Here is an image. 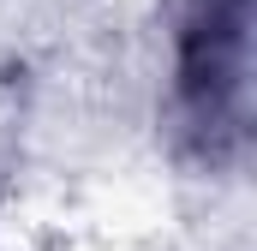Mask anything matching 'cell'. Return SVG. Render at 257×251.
<instances>
[{"label": "cell", "instance_id": "cell-1", "mask_svg": "<svg viewBox=\"0 0 257 251\" xmlns=\"http://www.w3.org/2000/svg\"><path fill=\"white\" fill-rule=\"evenodd\" d=\"M251 0H186L174 36V108L197 150L227 156L245 138Z\"/></svg>", "mask_w": 257, "mask_h": 251}]
</instances>
